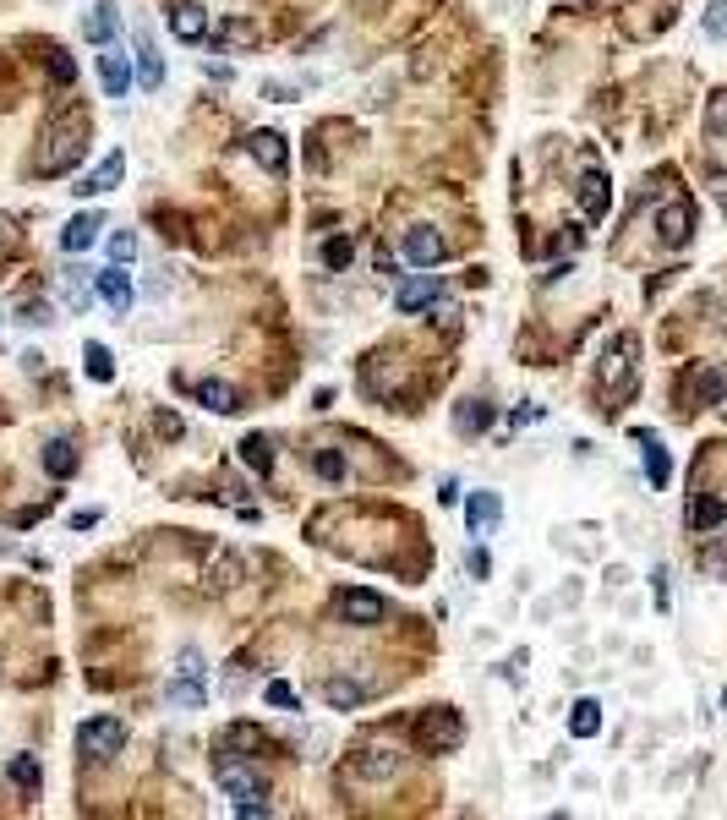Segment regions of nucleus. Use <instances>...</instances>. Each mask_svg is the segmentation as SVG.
Segmentation results:
<instances>
[{
	"label": "nucleus",
	"mask_w": 727,
	"mask_h": 820,
	"mask_svg": "<svg viewBox=\"0 0 727 820\" xmlns=\"http://www.w3.org/2000/svg\"><path fill=\"white\" fill-rule=\"evenodd\" d=\"M82 154H88V121L82 115H61L50 126V148L39 154V175H66Z\"/></svg>",
	"instance_id": "1"
},
{
	"label": "nucleus",
	"mask_w": 727,
	"mask_h": 820,
	"mask_svg": "<svg viewBox=\"0 0 727 820\" xmlns=\"http://www.w3.org/2000/svg\"><path fill=\"white\" fill-rule=\"evenodd\" d=\"M219 793L236 804V815H268V782L252 766H219Z\"/></svg>",
	"instance_id": "2"
},
{
	"label": "nucleus",
	"mask_w": 727,
	"mask_h": 820,
	"mask_svg": "<svg viewBox=\"0 0 727 820\" xmlns=\"http://www.w3.org/2000/svg\"><path fill=\"white\" fill-rule=\"evenodd\" d=\"M126 749V722L121 717H93L77 728V755L88 760V766H104V760H115Z\"/></svg>",
	"instance_id": "3"
},
{
	"label": "nucleus",
	"mask_w": 727,
	"mask_h": 820,
	"mask_svg": "<svg viewBox=\"0 0 727 820\" xmlns=\"http://www.w3.org/2000/svg\"><path fill=\"white\" fill-rule=\"evenodd\" d=\"M460 738H465L460 711L438 706V711H421V717H416V744L432 749V755H449V749H460Z\"/></svg>",
	"instance_id": "4"
},
{
	"label": "nucleus",
	"mask_w": 727,
	"mask_h": 820,
	"mask_svg": "<svg viewBox=\"0 0 727 820\" xmlns=\"http://www.w3.org/2000/svg\"><path fill=\"white\" fill-rule=\"evenodd\" d=\"M334 613L345 618L350 629H372V624H383L389 602H383L378 591H339V596H334Z\"/></svg>",
	"instance_id": "5"
},
{
	"label": "nucleus",
	"mask_w": 727,
	"mask_h": 820,
	"mask_svg": "<svg viewBox=\"0 0 727 820\" xmlns=\"http://www.w3.org/2000/svg\"><path fill=\"white\" fill-rule=\"evenodd\" d=\"M438 296H443V279L432 274V268H421V274L400 279V290H394V307H400V312H421V307H432Z\"/></svg>",
	"instance_id": "6"
},
{
	"label": "nucleus",
	"mask_w": 727,
	"mask_h": 820,
	"mask_svg": "<svg viewBox=\"0 0 727 820\" xmlns=\"http://www.w3.org/2000/svg\"><path fill=\"white\" fill-rule=\"evenodd\" d=\"M656 236H662V246H684L689 236H695V208H689L684 197L662 203V214H656Z\"/></svg>",
	"instance_id": "7"
},
{
	"label": "nucleus",
	"mask_w": 727,
	"mask_h": 820,
	"mask_svg": "<svg viewBox=\"0 0 727 820\" xmlns=\"http://www.w3.org/2000/svg\"><path fill=\"white\" fill-rule=\"evenodd\" d=\"M246 154L263 164L268 175H285L290 170V148H285V137H279V132H252V137H246Z\"/></svg>",
	"instance_id": "8"
},
{
	"label": "nucleus",
	"mask_w": 727,
	"mask_h": 820,
	"mask_svg": "<svg viewBox=\"0 0 727 820\" xmlns=\"http://www.w3.org/2000/svg\"><path fill=\"white\" fill-rule=\"evenodd\" d=\"M443 252H449V246H443V236L432 225H416V230H405V257L416 268H438L443 263Z\"/></svg>",
	"instance_id": "9"
},
{
	"label": "nucleus",
	"mask_w": 727,
	"mask_h": 820,
	"mask_svg": "<svg viewBox=\"0 0 727 820\" xmlns=\"http://www.w3.org/2000/svg\"><path fill=\"white\" fill-rule=\"evenodd\" d=\"M170 33H175L181 44L208 39V17H203V6H197V0H170Z\"/></svg>",
	"instance_id": "10"
},
{
	"label": "nucleus",
	"mask_w": 727,
	"mask_h": 820,
	"mask_svg": "<svg viewBox=\"0 0 727 820\" xmlns=\"http://www.w3.org/2000/svg\"><path fill=\"white\" fill-rule=\"evenodd\" d=\"M607 208H613V186H607L602 170H585L580 175V214L585 219H602Z\"/></svg>",
	"instance_id": "11"
},
{
	"label": "nucleus",
	"mask_w": 727,
	"mask_h": 820,
	"mask_svg": "<svg viewBox=\"0 0 727 820\" xmlns=\"http://www.w3.org/2000/svg\"><path fill=\"white\" fill-rule=\"evenodd\" d=\"M465 520H471V531H476V536L498 531V520H503V498H498V492H471V498H465Z\"/></svg>",
	"instance_id": "12"
},
{
	"label": "nucleus",
	"mask_w": 727,
	"mask_h": 820,
	"mask_svg": "<svg viewBox=\"0 0 727 820\" xmlns=\"http://www.w3.org/2000/svg\"><path fill=\"white\" fill-rule=\"evenodd\" d=\"M137 82H143L148 93L164 82V61H159V44H154V33L148 28H137Z\"/></svg>",
	"instance_id": "13"
},
{
	"label": "nucleus",
	"mask_w": 727,
	"mask_h": 820,
	"mask_svg": "<svg viewBox=\"0 0 727 820\" xmlns=\"http://www.w3.org/2000/svg\"><path fill=\"white\" fill-rule=\"evenodd\" d=\"M684 400H689V405H717V400H727V372H717V367H700L695 378H689Z\"/></svg>",
	"instance_id": "14"
},
{
	"label": "nucleus",
	"mask_w": 727,
	"mask_h": 820,
	"mask_svg": "<svg viewBox=\"0 0 727 820\" xmlns=\"http://www.w3.org/2000/svg\"><path fill=\"white\" fill-rule=\"evenodd\" d=\"M121 175H126V154H121V148H115V154L104 159V164H99V170H93V175H82V186H72V192H77V197H99V192H110V186L121 181Z\"/></svg>",
	"instance_id": "15"
},
{
	"label": "nucleus",
	"mask_w": 727,
	"mask_h": 820,
	"mask_svg": "<svg viewBox=\"0 0 727 820\" xmlns=\"http://www.w3.org/2000/svg\"><path fill=\"white\" fill-rule=\"evenodd\" d=\"M132 61H126V55H99V82H104V93H110V99H126V88H132Z\"/></svg>",
	"instance_id": "16"
},
{
	"label": "nucleus",
	"mask_w": 727,
	"mask_h": 820,
	"mask_svg": "<svg viewBox=\"0 0 727 820\" xmlns=\"http://www.w3.org/2000/svg\"><path fill=\"white\" fill-rule=\"evenodd\" d=\"M241 580H246L241 553H214L208 558V591H236Z\"/></svg>",
	"instance_id": "17"
},
{
	"label": "nucleus",
	"mask_w": 727,
	"mask_h": 820,
	"mask_svg": "<svg viewBox=\"0 0 727 820\" xmlns=\"http://www.w3.org/2000/svg\"><path fill=\"white\" fill-rule=\"evenodd\" d=\"M356 771L361 777H394V771H400V749L394 744H372V749H361V760H356Z\"/></svg>",
	"instance_id": "18"
},
{
	"label": "nucleus",
	"mask_w": 727,
	"mask_h": 820,
	"mask_svg": "<svg viewBox=\"0 0 727 820\" xmlns=\"http://www.w3.org/2000/svg\"><path fill=\"white\" fill-rule=\"evenodd\" d=\"M99 296L110 301V307L121 312V318H126V307H132V279L121 274V263H110V268L99 274Z\"/></svg>",
	"instance_id": "19"
},
{
	"label": "nucleus",
	"mask_w": 727,
	"mask_h": 820,
	"mask_svg": "<svg viewBox=\"0 0 727 820\" xmlns=\"http://www.w3.org/2000/svg\"><path fill=\"white\" fill-rule=\"evenodd\" d=\"M197 400H203L208 410H219V416H230V410H241V394L230 389L225 378H208V383H197Z\"/></svg>",
	"instance_id": "20"
},
{
	"label": "nucleus",
	"mask_w": 727,
	"mask_h": 820,
	"mask_svg": "<svg viewBox=\"0 0 727 820\" xmlns=\"http://www.w3.org/2000/svg\"><path fill=\"white\" fill-rule=\"evenodd\" d=\"M93 241H99V214H77L72 225L61 230V246H66V252H88Z\"/></svg>",
	"instance_id": "21"
},
{
	"label": "nucleus",
	"mask_w": 727,
	"mask_h": 820,
	"mask_svg": "<svg viewBox=\"0 0 727 820\" xmlns=\"http://www.w3.org/2000/svg\"><path fill=\"white\" fill-rule=\"evenodd\" d=\"M241 460L252 465L257 476H268V471H274V443H268L263 432H246V438H241Z\"/></svg>",
	"instance_id": "22"
},
{
	"label": "nucleus",
	"mask_w": 727,
	"mask_h": 820,
	"mask_svg": "<svg viewBox=\"0 0 727 820\" xmlns=\"http://www.w3.org/2000/svg\"><path fill=\"white\" fill-rule=\"evenodd\" d=\"M44 471L55 476V482H66V476L77 471V449L66 438H55V443H44Z\"/></svg>",
	"instance_id": "23"
},
{
	"label": "nucleus",
	"mask_w": 727,
	"mask_h": 820,
	"mask_svg": "<svg viewBox=\"0 0 727 820\" xmlns=\"http://www.w3.org/2000/svg\"><path fill=\"white\" fill-rule=\"evenodd\" d=\"M323 700H328L334 711H350V706H361V700H367V689H361L356 678H328V684H323Z\"/></svg>",
	"instance_id": "24"
},
{
	"label": "nucleus",
	"mask_w": 727,
	"mask_h": 820,
	"mask_svg": "<svg viewBox=\"0 0 727 820\" xmlns=\"http://www.w3.org/2000/svg\"><path fill=\"white\" fill-rule=\"evenodd\" d=\"M569 733H574V738H596V733H602V706H596V700H574Z\"/></svg>",
	"instance_id": "25"
},
{
	"label": "nucleus",
	"mask_w": 727,
	"mask_h": 820,
	"mask_svg": "<svg viewBox=\"0 0 727 820\" xmlns=\"http://www.w3.org/2000/svg\"><path fill=\"white\" fill-rule=\"evenodd\" d=\"M214 39H219V44H230V50H252V44H257V22L225 17V22L214 28Z\"/></svg>",
	"instance_id": "26"
},
{
	"label": "nucleus",
	"mask_w": 727,
	"mask_h": 820,
	"mask_svg": "<svg viewBox=\"0 0 727 820\" xmlns=\"http://www.w3.org/2000/svg\"><path fill=\"white\" fill-rule=\"evenodd\" d=\"M689 525H695V531H717V525H727V503L722 498H695L689 503Z\"/></svg>",
	"instance_id": "27"
},
{
	"label": "nucleus",
	"mask_w": 727,
	"mask_h": 820,
	"mask_svg": "<svg viewBox=\"0 0 727 820\" xmlns=\"http://www.w3.org/2000/svg\"><path fill=\"white\" fill-rule=\"evenodd\" d=\"M629 356H635V339H618V345H613V361H602V378L607 383H624V389H629Z\"/></svg>",
	"instance_id": "28"
},
{
	"label": "nucleus",
	"mask_w": 727,
	"mask_h": 820,
	"mask_svg": "<svg viewBox=\"0 0 727 820\" xmlns=\"http://www.w3.org/2000/svg\"><path fill=\"white\" fill-rule=\"evenodd\" d=\"M646 443V476H651V487H667V476H673V460H667V449L656 438H640Z\"/></svg>",
	"instance_id": "29"
},
{
	"label": "nucleus",
	"mask_w": 727,
	"mask_h": 820,
	"mask_svg": "<svg viewBox=\"0 0 727 820\" xmlns=\"http://www.w3.org/2000/svg\"><path fill=\"white\" fill-rule=\"evenodd\" d=\"M350 257H356V241H350V236H328L323 241V268H334V274H339V268H350Z\"/></svg>",
	"instance_id": "30"
},
{
	"label": "nucleus",
	"mask_w": 727,
	"mask_h": 820,
	"mask_svg": "<svg viewBox=\"0 0 727 820\" xmlns=\"http://www.w3.org/2000/svg\"><path fill=\"white\" fill-rule=\"evenodd\" d=\"M82 33H88L93 44H104V39H110V33H115V0H99V11L88 17V28H82Z\"/></svg>",
	"instance_id": "31"
},
{
	"label": "nucleus",
	"mask_w": 727,
	"mask_h": 820,
	"mask_svg": "<svg viewBox=\"0 0 727 820\" xmlns=\"http://www.w3.org/2000/svg\"><path fill=\"white\" fill-rule=\"evenodd\" d=\"M170 706H186V711H197V706H203V684H197V678H175V684H170Z\"/></svg>",
	"instance_id": "32"
},
{
	"label": "nucleus",
	"mask_w": 727,
	"mask_h": 820,
	"mask_svg": "<svg viewBox=\"0 0 727 820\" xmlns=\"http://www.w3.org/2000/svg\"><path fill=\"white\" fill-rule=\"evenodd\" d=\"M706 132H711V137H727V88L711 93V104H706Z\"/></svg>",
	"instance_id": "33"
},
{
	"label": "nucleus",
	"mask_w": 727,
	"mask_h": 820,
	"mask_svg": "<svg viewBox=\"0 0 727 820\" xmlns=\"http://www.w3.org/2000/svg\"><path fill=\"white\" fill-rule=\"evenodd\" d=\"M312 471H318L323 482H345V460H339L334 449H318V454H312Z\"/></svg>",
	"instance_id": "34"
},
{
	"label": "nucleus",
	"mask_w": 727,
	"mask_h": 820,
	"mask_svg": "<svg viewBox=\"0 0 727 820\" xmlns=\"http://www.w3.org/2000/svg\"><path fill=\"white\" fill-rule=\"evenodd\" d=\"M88 378L93 383H110L115 378V361H110V350H104V345H88Z\"/></svg>",
	"instance_id": "35"
},
{
	"label": "nucleus",
	"mask_w": 727,
	"mask_h": 820,
	"mask_svg": "<svg viewBox=\"0 0 727 820\" xmlns=\"http://www.w3.org/2000/svg\"><path fill=\"white\" fill-rule=\"evenodd\" d=\"M6 771H11V782H17V788H39V760H33V755H17Z\"/></svg>",
	"instance_id": "36"
},
{
	"label": "nucleus",
	"mask_w": 727,
	"mask_h": 820,
	"mask_svg": "<svg viewBox=\"0 0 727 820\" xmlns=\"http://www.w3.org/2000/svg\"><path fill=\"white\" fill-rule=\"evenodd\" d=\"M132 257H137V236L132 230H115L110 236V263H132Z\"/></svg>",
	"instance_id": "37"
},
{
	"label": "nucleus",
	"mask_w": 727,
	"mask_h": 820,
	"mask_svg": "<svg viewBox=\"0 0 727 820\" xmlns=\"http://www.w3.org/2000/svg\"><path fill=\"white\" fill-rule=\"evenodd\" d=\"M487 421H492V410H487L482 400H471V405H465V410H460V427H465V432H471V427H476V432H482V427H487Z\"/></svg>",
	"instance_id": "38"
},
{
	"label": "nucleus",
	"mask_w": 727,
	"mask_h": 820,
	"mask_svg": "<svg viewBox=\"0 0 727 820\" xmlns=\"http://www.w3.org/2000/svg\"><path fill=\"white\" fill-rule=\"evenodd\" d=\"M263 695H268V706H285V711H290V706H301V700H296V689H290L285 678H274V684H268Z\"/></svg>",
	"instance_id": "39"
},
{
	"label": "nucleus",
	"mask_w": 727,
	"mask_h": 820,
	"mask_svg": "<svg viewBox=\"0 0 727 820\" xmlns=\"http://www.w3.org/2000/svg\"><path fill=\"white\" fill-rule=\"evenodd\" d=\"M50 77H55V82H72V77H77V61H72L66 50H50Z\"/></svg>",
	"instance_id": "40"
},
{
	"label": "nucleus",
	"mask_w": 727,
	"mask_h": 820,
	"mask_svg": "<svg viewBox=\"0 0 727 820\" xmlns=\"http://www.w3.org/2000/svg\"><path fill=\"white\" fill-rule=\"evenodd\" d=\"M706 33H711V39H722V33H727V0H711V11H706Z\"/></svg>",
	"instance_id": "41"
},
{
	"label": "nucleus",
	"mask_w": 727,
	"mask_h": 820,
	"mask_svg": "<svg viewBox=\"0 0 727 820\" xmlns=\"http://www.w3.org/2000/svg\"><path fill=\"white\" fill-rule=\"evenodd\" d=\"M175 673H186V678H203V656H197L192 646L181 651V667H175Z\"/></svg>",
	"instance_id": "42"
},
{
	"label": "nucleus",
	"mask_w": 727,
	"mask_h": 820,
	"mask_svg": "<svg viewBox=\"0 0 727 820\" xmlns=\"http://www.w3.org/2000/svg\"><path fill=\"white\" fill-rule=\"evenodd\" d=\"M465 569H471V574H476V580H482V574L492 569V558L482 553V547H471V553H465Z\"/></svg>",
	"instance_id": "43"
},
{
	"label": "nucleus",
	"mask_w": 727,
	"mask_h": 820,
	"mask_svg": "<svg viewBox=\"0 0 727 820\" xmlns=\"http://www.w3.org/2000/svg\"><path fill=\"white\" fill-rule=\"evenodd\" d=\"M454 318H460V312H454V301H438V323L454 328Z\"/></svg>",
	"instance_id": "44"
},
{
	"label": "nucleus",
	"mask_w": 727,
	"mask_h": 820,
	"mask_svg": "<svg viewBox=\"0 0 727 820\" xmlns=\"http://www.w3.org/2000/svg\"><path fill=\"white\" fill-rule=\"evenodd\" d=\"M11 241H17V230H11V219H0V252H11Z\"/></svg>",
	"instance_id": "45"
},
{
	"label": "nucleus",
	"mask_w": 727,
	"mask_h": 820,
	"mask_svg": "<svg viewBox=\"0 0 727 820\" xmlns=\"http://www.w3.org/2000/svg\"><path fill=\"white\" fill-rule=\"evenodd\" d=\"M711 192L722 197V208H727V175H717V181H711Z\"/></svg>",
	"instance_id": "46"
}]
</instances>
